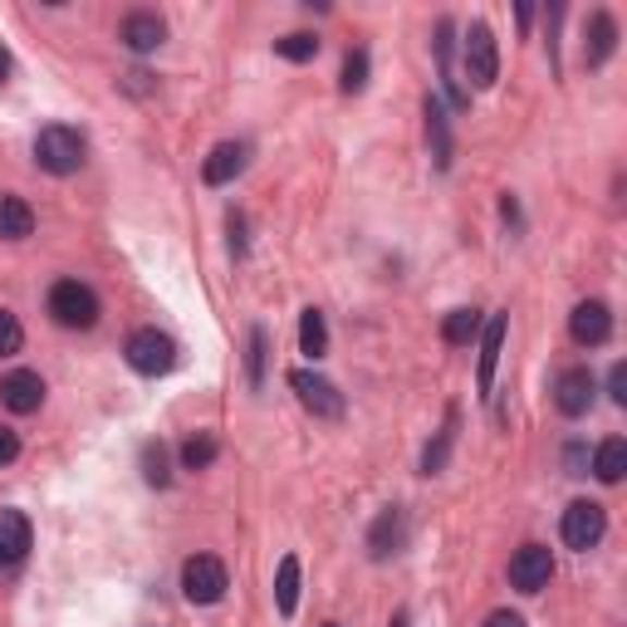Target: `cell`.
<instances>
[{
  "mask_svg": "<svg viewBox=\"0 0 627 627\" xmlns=\"http://www.w3.org/2000/svg\"><path fill=\"white\" fill-rule=\"evenodd\" d=\"M84 133L78 127H64V123H49V127H39V137H35V162L45 167L49 176H69V172H78L84 167Z\"/></svg>",
  "mask_w": 627,
  "mask_h": 627,
  "instance_id": "cell-1",
  "label": "cell"
},
{
  "mask_svg": "<svg viewBox=\"0 0 627 627\" xmlns=\"http://www.w3.org/2000/svg\"><path fill=\"white\" fill-rule=\"evenodd\" d=\"M49 314L59 329H94L98 323V294L78 280H59L49 290Z\"/></svg>",
  "mask_w": 627,
  "mask_h": 627,
  "instance_id": "cell-2",
  "label": "cell"
},
{
  "mask_svg": "<svg viewBox=\"0 0 627 627\" xmlns=\"http://www.w3.org/2000/svg\"><path fill=\"white\" fill-rule=\"evenodd\" d=\"M123 353L133 362V372H143V378H162V372L176 368V343L162 329H137Z\"/></svg>",
  "mask_w": 627,
  "mask_h": 627,
  "instance_id": "cell-3",
  "label": "cell"
},
{
  "mask_svg": "<svg viewBox=\"0 0 627 627\" xmlns=\"http://www.w3.org/2000/svg\"><path fill=\"white\" fill-rule=\"evenodd\" d=\"M182 588L192 603H221L231 578H225V564L216 554H192L182 564Z\"/></svg>",
  "mask_w": 627,
  "mask_h": 627,
  "instance_id": "cell-4",
  "label": "cell"
},
{
  "mask_svg": "<svg viewBox=\"0 0 627 627\" xmlns=\"http://www.w3.org/2000/svg\"><path fill=\"white\" fill-rule=\"evenodd\" d=\"M460 64H466V78L476 88H490L500 78V49L490 25H470L466 29V49H460Z\"/></svg>",
  "mask_w": 627,
  "mask_h": 627,
  "instance_id": "cell-5",
  "label": "cell"
},
{
  "mask_svg": "<svg viewBox=\"0 0 627 627\" xmlns=\"http://www.w3.org/2000/svg\"><path fill=\"white\" fill-rule=\"evenodd\" d=\"M607 529V515L598 500H574V505L564 509V525H558V534H564L568 549H578V554H588V549L603 539Z\"/></svg>",
  "mask_w": 627,
  "mask_h": 627,
  "instance_id": "cell-6",
  "label": "cell"
},
{
  "mask_svg": "<svg viewBox=\"0 0 627 627\" xmlns=\"http://www.w3.org/2000/svg\"><path fill=\"white\" fill-rule=\"evenodd\" d=\"M290 388L299 392V402L314 411V417H343V397H339V388H333L329 378H319V372H309V368H294L290 372Z\"/></svg>",
  "mask_w": 627,
  "mask_h": 627,
  "instance_id": "cell-7",
  "label": "cell"
},
{
  "mask_svg": "<svg viewBox=\"0 0 627 627\" xmlns=\"http://www.w3.org/2000/svg\"><path fill=\"white\" fill-rule=\"evenodd\" d=\"M549 578H554V554L544 544H525L509 558V583L519 593H539V588H549Z\"/></svg>",
  "mask_w": 627,
  "mask_h": 627,
  "instance_id": "cell-8",
  "label": "cell"
},
{
  "mask_svg": "<svg viewBox=\"0 0 627 627\" xmlns=\"http://www.w3.org/2000/svg\"><path fill=\"white\" fill-rule=\"evenodd\" d=\"M0 402H5L15 417H29V411L45 407V378L29 372V368L5 372V378H0Z\"/></svg>",
  "mask_w": 627,
  "mask_h": 627,
  "instance_id": "cell-9",
  "label": "cell"
},
{
  "mask_svg": "<svg viewBox=\"0 0 627 627\" xmlns=\"http://www.w3.org/2000/svg\"><path fill=\"white\" fill-rule=\"evenodd\" d=\"M593 392H598V382L588 368H564L554 382V402L564 417H583V411L593 407Z\"/></svg>",
  "mask_w": 627,
  "mask_h": 627,
  "instance_id": "cell-10",
  "label": "cell"
},
{
  "mask_svg": "<svg viewBox=\"0 0 627 627\" xmlns=\"http://www.w3.org/2000/svg\"><path fill=\"white\" fill-rule=\"evenodd\" d=\"M568 333H574L583 348L607 343V333H613V314H607V304L603 299H583L574 314H568Z\"/></svg>",
  "mask_w": 627,
  "mask_h": 627,
  "instance_id": "cell-11",
  "label": "cell"
},
{
  "mask_svg": "<svg viewBox=\"0 0 627 627\" xmlns=\"http://www.w3.org/2000/svg\"><path fill=\"white\" fill-rule=\"evenodd\" d=\"M245 157H250V147H245V143H216L211 157L201 162V182H206V186L235 182V176L245 172Z\"/></svg>",
  "mask_w": 627,
  "mask_h": 627,
  "instance_id": "cell-12",
  "label": "cell"
},
{
  "mask_svg": "<svg viewBox=\"0 0 627 627\" xmlns=\"http://www.w3.org/2000/svg\"><path fill=\"white\" fill-rule=\"evenodd\" d=\"M162 39H167V25H162V15H152V10H133V15L123 20V45L137 49V54L157 49Z\"/></svg>",
  "mask_w": 627,
  "mask_h": 627,
  "instance_id": "cell-13",
  "label": "cell"
},
{
  "mask_svg": "<svg viewBox=\"0 0 627 627\" xmlns=\"http://www.w3.org/2000/svg\"><path fill=\"white\" fill-rule=\"evenodd\" d=\"M29 554V519L20 509H0V564H20Z\"/></svg>",
  "mask_w": 627,
  "mask_h": 627,
  "instance_id": "cell-14",
  "label": "cell"
},
{
  "mask_svg": "<svg viewBox=\"0 0 627 627\" xmlns=\"http://www.w3.org/2000/svg\"><path fill=\"white\" fill-rule=\"evenodd\" d=\"M505 329H509V319L495 314V319L485 323V333H480V392H490V382H495L500 348H505Z\"/></svg>",
  "mask_w": 627,
  "mask_h": 627,
  "instance_id": "cell-15",
  "label": "cell"
},
{
  "mask_svg": "<svg viewBox=\"0 0 627 627\" xmlns=\"http://www.w3.org/2000/svg\"><path fill=\"white\" fill-rule=\"evenodd\" d=\"M613 49H617V20L607 15V10H598V15L588 20V45H583V59L598 69L607 54H613Z\"/></svg>",
  "mask_w": 627,
  "mask_h": 627,
  "instance_id": "cell-16",
  "label": "cell"
},
{
  "mask_svg": "<svg viewBox=\"0 0 627 627\" xmlns=\"http://www.w3.org/2000/svg\"><path fill=\"white\" fill-rule=\"evenodd\" d=\"M397 544H402V509L392 505V509H382L378 525H372L368 549H372V558H388V554H397Z\"/></svg>",
  "mask_w": 627,
  "mask_h": 627,
  "instance_id": "cell-17",
  "label": "cell"
},
{
  "mask_svg": "<svg viewBox=\"0 0 627 627\" xmlns=\"http://www.w3.org/2000/svg\"><path fill=\"white\" fill-rule=\"evenodd\" d=\"M623 470H627V441L623 437H607L603 446H598V456H593V476L603 480V485H617V480H623Z\"/></svg>",
  "mask_w": 627,
  "mask_h": 627,
  "instance_id": "cell-18",
  "label": "cell"
},
{
  "mask_svg": "<svg viewBox=\"0 0 627 627\" xmlns=\"http://www.w3.org/2000/svg\"><path fill=\"white\" fill-rule=\"evenodd\" d=\"M29 231H35V211L20 196H0V235L5 241H25Z\"/></svg>",
  "mask_w": 627,
  "mask_h": 627,
  "instance_id": "cell-19",
  "label": "cell"
},
{
  "mask_svg": "<svg viewBox=\"0 0 627 627\" xmlns=\"http://www.w3.org/2000/svg\"><path fill=\"white\" fill-rule=\"evenodd\" d=\"M274 603H280L284 617L299 607V558H294V554L280 558V574H274Z\"/></svg>",
  "mask_w": 627,
  "mask_h": 627,
  "instance_id": "cell-20",
  "label": "cell"
},
{
  "mask_svg": "<svg viewBox=\"0 0 627 627\" xmlns=\"http://www.w3.org/2000/svg\"><path fill=\"white\" fill-rule=\"evenodd\" d=\"M299 353H304V358H323V353H329V323H323L319 309H304V319H299Z\"/></svg>",
  "mask_w": 627,
  "mask_h": 627,
  "instance_id": "cell-21",
  "label": "cell"
},
{
  "mask_svg": "<svg viewBox=\"0 0 627 627\" xmlns=\"http://www.w3.org/2000/svg\"><path fill=\"white\" fill-rule=\"evenodd\" d=\"M480 333V314L476 309H451L446 323H441V339L446 343H470Z\"/></svg>",
  "mask_w": 627,
  "mask_h": 627,
  "instance_id": "cell-22",
  "label": "cell"
},
{
  "mask_svg": "<svg viewBox=\"0 0 627 627\" xmlns=\"http://www.w3.org/2000/svg\"><path fill=\"white\" fill-rule=\"evenodd\" d=\"M143 480H147V485H167V480H172L162 441H147V446H143Z\"/></svg>",
  "mask_w": 627,
  "mask_h": 627,
  "instance_id": "cell-23",
  "label": "cell"
},
{
  "mask_svg": "<svg viewBox=\"0 0 627 627\" xmlns=\"http://www.w3.org/2000/svg\"><path fill=\"white\" fill-rule=\"evenodd\" d=\"M211 460H216V437H211V431H201V437H192L182 446V466L186 470H206Z\"/></svg>",
  "mask_w": 627,
  "mask_h": 627,
  "instance_id": "cell-24",
  "label": "cell"
},
{
  "mask_svg": "<svg viewBox=\"0 0 627 627\" xmlns=\"http://www.w3.org/2000/svg\"><path fill=\"white\" fill-rule=\"evenodd\" d=\"M274 54L290 59V64H304V59L319 54V39L314 35H284V39H274Z\"/></svg>",
  "mask_w": 627,
  "mask_h": 627,
  "instance_id": "cell-25",
  "label": "cell"
},
{
  "mask_svg": "<svg viewBox=\"0 0 627 627\" xmlns=\"http://www.w3.org/2000/svg\"><path fill=\"white\" fill-rule=\"evenodd\" d=\"M451 441H456V411H451L446 431H441V437H437V446H427V456H421V470H427V476H437V470L446 466V451H451Z\"/></svg>",
  "mask_w": 627,
  "mask_h": 627,
  "instance_id": "cell-26",
  "label": "cell"
},
{
  "mask_svg": "<svg viewBox=\"0 0 627 627\" xmlns=\"http://www.w3.org/2000/svg\"><path fill=\"white\" fill-rule=\"evenodd\" d=\"M362 84H368V54L353 49V54L343 59V94H358Z\"/></svg>",
  "mask_w": 627,
  "mask_h": 627,
  "instance_id": "cell-27",
  "label": "cell"
},
{
  "mask_svg": "<svg viewBox=\"0 0 627 627\" xmlns=\"http://www.w3.org/2000/svg\"><path fill=\"white\" fill-rule=\"evenodd\" d=\"M20 343H25V329H20V319H15L10 309H0V358L20 353Z\"/></svg>",
  "mask_w": 627,
  "mask_h": 627,
  "instance_id": "cell-28",
  "label": "cell"
},
{
  "mask_svg": "<svg viewBox=\"0 0 627 627\" xmlns=\"http://www.w3.org/2000/svg\"><path fill=\"white\" fill-rule=\"evenodd\" d=\"M427 118H431V143H437V162L446 167L451 162V143H446V118H441L437 103H427Z\"/></svg>",
  "mask_w": 627,
  "mask_h": 627,
  "instance_id": "cell-29",
  "label": "cell"
},
{
  "mask_svg": "<svg viewBox=\"0 0 627 627\" xmlns=\"http://www.w3.org/2000/svg\"><path fill=\"white\" fill-rule=\"evenodd\" d=\"M15 456H20V437L10 427H0V466H10Z\"/></svg>",
  "mask_w": 627,
  "mask_h": 627,
  "instance_id": "cell-30",
  "label": "cell"
},
{
  "mask_svg": "<svg viewBox=\"0 0 627 627\" xmlns=\"http://www.w3.org/2000/svg\"><path fill=\"white\" fill-rule=\"evenodd\" d=\"M607 392H613V402H627V368H623V362L607 372Z\"/></svg>",
  "mask_w": 627,
  "mask_h": 627,
  "instance_id": "cell-31",
  "label": "cell"
},
{
  "mask_svg": "<svg viewBox=\"0 0 627 627\" xmlns=\"http://www.w3.org/2000/svg\"><path fill=\"white\" fill-rule=\"evenodd\" d=\"M260 362H265V333L255 329V333H250V378H255V382H260Z\"/></svg>",
  "mask_w": 627,
  "mask_h": 627,
  "instance_id": "cell-32",
  "label": "cell"
},
{
  "mask_svg": "<svg viewBox=\"0 0 627 627\" xmlns=\"http://www.w3.org/2000/svg\"><path fill=\"white\" fill-rule=\"evenodd\" d=\"M485 627H525V617L509 613V607H500V613H490V617H485Z\"/></svg>",
  "mask_w": 627,
  "mask_h": 627,
  "instance_id": "cell-33",
  "label": "cell"
},
{
  "mask_svg": "<svg viewBox=\"0 0 627 627\" xmlns=\"http://www.w3.org/2000/svg\"><path fill=\"white\" fill-rule=\"evenodd\" d=\"M5 74H10V54L0 49V84H5Z\"/></svg>",
  "mask_w": 627,
  "mask_h": 627,
  "instance_id": "cell-34",
  "label": "cell"
}]
</instances>
